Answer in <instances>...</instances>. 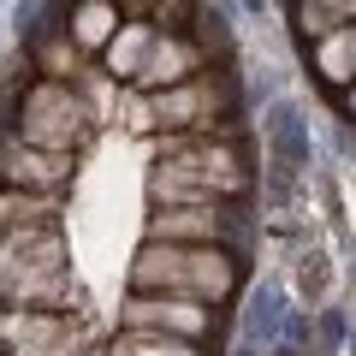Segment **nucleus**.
<instances>
[{"label": "nucleus", "mask_w": 356, "mask_h": 356, "mask_svg": "<svg viewBox=\"0 0 356 356\" xmlns=\"http://www.w3.org/2000/svg\"><path fill=\"white\" fill-rule=\"evenodd\" d=\"M125 285L137 297H191V303L226 309L243 291L238 250H196V243H137L125 267Z\"/></svg>", "instance_id": "nucleus-1"}, {"label": "nucleus", "mask_w": 356, "mask_h": 356, "mask_svg": "<svg viewBox=\"0 0 356 356\" xmlns=\"http://www.w3.org/2000/svg\"><path fill=\"white\" fill-rule=\"evenodd\" d=\"M6 137L30 143V149L48 154H83L95 137V107L77 83H48V77H30L13 95V125Z\"/></svg>", "instance_id": "nucleus-2"}, {"label": "nucleus", "mask_w": 356, "mask_h": 356, "mask_svg": "<svg viewBox=\"0 0 356 356\" xmlns=\"http://www.w3.org/2000/svg\"><path fill=\"white\" fill-rule=\"evenodd\" d=\"M232 102H238L232 72L208 65V72H196L191 83L149 95V107H154V137H208L220 119H232Z\"/></svg>", "instance_id": "nucleus-3"}, {"label": "nucleus", "mask_w": 356, "mask_h": 356, "mask_svg": "<svg viewBox=\"0 0 356 356\" xmlns=\"http://www.w3.org/2000/svg\"><path fill=\"white\" fill-rule=\"evenodd\" d=\"M95 344L83 315L54 309H0V356H83Z\"/></svg>", "instance_id": "nucleus-4"}, {"label": "nucleus", "mask_w": 356, "mask_h": 356, "mask_svg": "<svg viewBox=\"0 0 356 356\" xmlns=\"http://www.w3.org/2000/svg\"><path fill=\"white\" fill-rule=\"evenodd\" d=\"M220 309L208 303H191V297H137L125 291L119 303V327L125 332H161V339H184V344H202L214 332Z\"/></svg>", "instance_id": "nucleus-5"}, {"label": "nucleus", "mask_w": 356, "mask_h": 356, "mask_svg": "<svg viewBox=\"0 0 356 356\" xmlns=\"http://www.w3.org/2000/svg\"><path fill=\"white\" fill-rule=\"evenodd\" d=\"M143 243H196V250H232L238 214L232 208H149Z\"/></svg>", "instance_id": "nucleus-6"}, {"label": "nucleus", "mask_w": 356, "mask_h": 356, "mask_svg": "<svg viewBox=\"0 0 356 356\" xmlns=\"http://www.w3.org/2000/svg\"><path fill=\"white\" fill-rule=\"evenodd\" d=\"M77 178V154H48L18 137H0V191H36V196H65Z\"/></svg>", "instance_id": "nucleus-7"}, {"label": "nucleus", "mask_w": 356, "mask_h": 356, "mask_svg": "<svg viewBox=\"0 0 356 356\" xmlns=\"http://www.w3.org/2000/svg\"><path fill=\"white\" fill-rule=\"evenodd\" d=\"M65 232H0V291L18 280H42V273H65Z\"/></svg>", "instance_id": "nucleus-8"}, {"label": "nucleus", "mask_w": 356, "mask_h": 356, "mask_svg": "<svg viewBox=\"0 0 356 356\" xmlns=\"http://www.w3.org/2000/svg\"><path fill=\"white\" fill-rule=\"evenodd\" d=\"M196 72H208L202 54H196V42H191V36H161V30H154L149 60H143V72H137V83H131V89H143V95H161V89L191 83Z\"/></svg>", "instance_id": "nucleus-9"}, {"label": "nucleus", "mask_w": 356, "mask_h": 356, "mask_svg": "<svg viewBox=\"0 0 356 356\" xmlns=\"http://www.w3.org/2000/svg\"><path fill=\"white\" fill-rule=\"evenodd\" d=\"M119 24H125V6H113V0H77L60 30H65V42L77 54H102L119 36Z\"/></svg>", "instance_id": "nucleus-10"}, {"label": "nucleus", "mask_w": 356, "mask_h": 356, "mask_svg": "<svg viewBox=\"0 0 356 356\" xmlns=\"http://www.w3.org/2000/svg\"><path fill=\"white\" fill-rule=\"evenodd\" d=\"M65 196H36V191H0V232H60Z\"/></svg>", "instance_id": "nucleus-11"}, {"label": "nucleus", "mask_w": 356, "mask_h": 356, "mask_svg": "<svg viewBox=\"0 0 356 356\" xmlns=\"http://www.w3.org/2000/svg\"><path fill=\"white\" fill-rule=\"evenodd\" d=\"M149 42H154V24H143V18H125V24H119V36L102 48V65H107V77H113L119 89L137 83L143 60H149Z\"/></svg>", "instance_id": "nucleus-12"}, {"label": "nucleus", "mask_w": 356, "mask_h": 356, "mask_svg": "<svg viewBox=\"0 0 356 356\" xmlns=\"http://www.w3.org/2000/svg\"><path fill=\"white\" fill-rule=\"evenodd\" d=\"M309 65H315L321 89L344 95V89L356 83V30H332V36H321L315 54H309Z\"/></svg>", "instance_id": "nucleus-13"}, {"label": "nucleus", "mask_w": 356, "mask_h": 356, "mask_svg": "<svg viewBox=\"0 0 356 356\" xmlns=\"http://www.w3.org/2000/svg\"><path fill=\"white\" fill-rule=\"evenodd\" d=\"M36 72L48 77V83H77L83 54L65 42V30H42V36H36Z\"/></svg>", "instance_id": "nucleus-14"}, {"label": "nucleus", "mask_w": 356, "mask_h": 356, "mask_svg": "<svg viewBox=\"0 0 356 356\" xmlns=\"http://www.w3.org/2000/svg\"><path fill=\"white\" fill-rule=\"evenodd\" d=\"M102 356H202V344L161 339V332H125V327H119L113 339L102 344Z\"/></svg>", "instance_id": "nucleus-15"}, {"label": "nucleus", "mask_w": 356, "mask_h": 356, "mask_svg": "<svg viewBox=\"0 0 356 356\" xmlns=\"http://www.w3.org/2000/svg\"><path fill=\"white\" fill-rule=\"evenodd\" d=\"M291 18H297V30H303L309 42L332 36V30H350L344 24V0H303V6H291Z\"/></svg>", "instance_id": "nucleus-16"}, {"label": "nucleus", "mask_w": 356, "mask_h": 356, "mask_svg": "<svg viewBox=\"0 0 356 356\" xmlns=\"http://www.w3.org/2000/svg\"><path fill=\"white\" fill-rule=\"evenodd\" d=\"M119 125L131 137H154V107H149L143 89H119Z\"/></svg>", "instance_id": "nucleus-17"}, {"label": "nucleus", "mask_w": 356, "mask_h": 356, "mask_svg": "<svg viewBox=\"0 0 356 356\" xmlns=\"http://www.w3.org/2000/svg\"><path fill=\"white\" fill-rule=\"evenodd\" d=\"M297 285H303V297L309 303H327V291H332V267H327V255H303V267H297Z\"/></svg>", "instance_id": "nucleus-18"}, {"label": "nucleus", "mask_w": 356, "mask_h": 356, "mask_svg": "<svg viewBox=\"0 0 356 356\" xmlns=\"http://www.w3.org/2000/svg\"><path fill=\"white\" fill-rule=\"evenodd\" d=\"M339 107H344V119H356V83H350V89L339 95Z\"/></svg>", "instance_id": "nucleus-19"}, {"label": "nucleus", "mask_w": 356, "mask_h": 356, "mask_svg": "<svg viewBox=\"0 0 356 356\" xmlns=\"http://www.w3.org/2000/svg\"><path fill=\"white\" fill-rule=\"evenodd\" d=\"M83 356H102V350H95V344H89V350H83Z\"/></svg>", "instance_id": "nucleus-20"}]
</instances>
